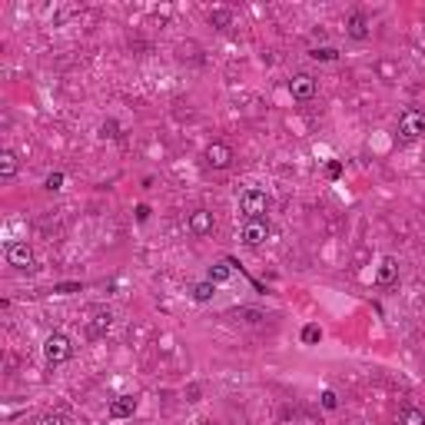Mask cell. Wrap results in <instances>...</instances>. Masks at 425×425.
Returning <instances> with one entry per match:
<instances>
[{
    "label": "cell",
    "mask_w": 425,
    "mask_h": 425,
    "mask_svg": "<svg viewBox=\"0 0 425 425\" xmlns=\"http://www.w3.org/2000/svg\"><path fill=\"white\" fill-rule=\"evenodd\" d=\"M269 233H273V226H269L266 216L246 219V223H243V246H246V250H260L262 243L269 240Z\"/></svg>",
    "instance_id": "obj_5"
},
{
    "label": "cell",
    "mask_w": 425,
    "mask_h": 425,
    "mask_svg": "<svg viewBox=\"0 0 425 425\" xmlns=\"http://www.w3.org/2000/svg\"><path fill=\"white\" fill-rule=\"evenodd\" d=\"M309 57H313V60H322V64H329V60H336V57H339V50H336V47H313V50H309Z\"/></svg>",
    "instance_id": "obj_17"
},
{
    "label": "cell",
    "mask_w": 425,
    "mask_h": 425,
    "mask_svg": "<svg viewBox=\"0 0 425 425\" xmlns=\"http://www.w3.org/2000/svg\"><path fill=\"white\" fill-rule=\"evenodd\" d=\"M316 76L313 74H293V80H289V97L296 100V103H309V100L316 97Z\"/></svg>",
    "instance_id": "obj_7"
},
{
    "label": "cell",
    "mask_w": 425,
    "mask_h": 425,
    "mask_svg": "<svg viewBox=\"0 0 425 425\" xmlns=\"http://www.w3.org/2000/svg\"><path fill=\"white\" fill-rule=\"evenodd\" d=\"M209 23H213L216 30H226V27H233V11H226V7L209 11Z\"/></svg>",
    "instance_id": "obj_15"
},
{
    "label": "cell",
    "mask_w": 425,
    "mask_h": 425,
    "mask_svg": "<svg viewBox=\"0 0 425 425\" xmlns=\"http://www.w3.org/2000/svg\"><path fill=\"white\" fill-rule=\"evenodd\" d=\"M326 173H329V180H339V173H342V166H339V163H329Z\"/></svg>",
    "instance_id": "obj_23"
},
{
    "label": "cell",
    "mask_w": 425,
    "mask_h": 425,
    "mask_svg": "<svg viewBox=\"0 0 425 425\" xmlns=\"http://www.w3.org/2000/svg\"><path fill=\"white\" fill-rule=\"evenodd\" d=\"M346 33H349L352 40H369V17L366 13H349V21H346Z\"/></svg>",
    "instance_id": "obj_11"
},
{
    "label": "cell",
    "mask_w": 425,
    "mask_h": 425,
    "mask_svg": "<svg viewBox=\"0 0 425 425\" xmlns=\"http://www.w3.org/2000/svg\"><path fill=\"white\" fill-rule=\"evenodd\" d=\"M44 359L50 366H64V362L74 359V342H70L66 332H50L44 339Z\"/></svg>",
    "instance_id": "obj_1"
},
{
    "label": "cell",
    "mask_w": 425,
    "mask_h": 425,
    "mask_svg": "<svg viewBox=\"0 0 425 425\" xmlns=\"http://www.w3.org/2000/svg\"><path fill=\"white\" fill-rule=\"evenodd\" d=\"M399 136L405 143H415L419 136H425V113L419 107H405L399 113Z\"/></svg>",
    "instance_id": "obj_2"
},
{
    "label": "cell",
    "mask_w": 425,
    "mask_h": 425,
    "mask_svg": "<svg viewBox=\"0 0 425 425\" xmlns=\"http://www.w3.org/2000/svg\"><path fill=\"white\" fill-rule=\"evenodd\" d=\"M136 219H140V223H146V219H150V206H136Z\"/></svg>",
    "instance_id": "obj_24"
},
{
    "label": "cell",
    "mask_w": 425,
    "mask_h": 425,
    "mask_svg": "<svg viewBox=\"0 0 425 425\" xmlns=\"http://www.w3.org/2000/svg\"><path fill=\"white\" fill-rule=\"evenodd\" d=\"M319 339H322V329H319V326H305L303 329V342H305V346H316Z\"/></svg>",
    "instance_id": "obj_19"
},
{
    "label": "cell",
    "mask_w": 425,
    "mask_h": 425,
    "mask_svg": "<svg viewBox=\"0 0 425 425\" xmlns=\"http://www.w3.org/2000/svg\"><path fill=\"white\" fill-rule=\"evenodd\" d=\"M399 425H425V409L419 405H405L399 412Z\"/></svg>",
    "instance_id": "obj_14"
},
{
    "label": "cell",
    "mask_w": 425,
    "mask_h": 425,
    "mask_svg": "<svg viewBox=\"0 0 425 425\" xmlns=\"http://www.w3.org/2000/svg\"><path fill=\"white\" fill-rule=\"evenodd\" d=\"M64 180H66L64 173H50V176L44 180V186L50 190V193H57V190H64Z\"/></svg>",
    "instance_id": "obj_20"
},
{
    "label": "cell",
    "mask_w": 425,
    "mask_h": 425,
    "mask_svg": "<svg viewBox=\"0 0 425 425\" xmlns=\"http://www.w3.org/2000/svg\"><path fill=\"white\" fill-rule=\"evenodd\" d=\"M7 262H11L17 273H33V269H37V256H33L30 243H23V240L7 243Z\"/></svg>",
    "instance_id": "obj_3"
},
{
    "label": "cell",
    "mask_w": 425,
    "mask_h": 425,
    "mask_svg": "<svg viewBox=\"0 0 425 425\" xmlns=\"http://www.w3.org/2000/svg\"><path fill=\"white\" fill-rule=\"evenodd\" d=\"M110 322H113V313H110V309H103V305H100V309H93V319H90V326H87L90 339L103 336V332L110 329Z\"/></svg>",
    "instance_id": "obj_12"
},
{
    "label": "cell",
    "mask_w": 425,
    "mask_h": 425,
    "mask_svg": "<svg viewBox=\"0 0 425 425\" xmlns=\"http://www.w3.org/2000/svg\"><path fill=\"white\" fill-rule=\"evenodd\" d=\"M399 279V260L395 256H382V262L375 266V286H392Z\"/></svg>",
    "instance_id": "obj_10"
},
{
    "label": "cell",
    "mask_w": 425,
    "mask_h": 425,
    "mask_svg": "<svg viewBox=\"0 0 425 425\" xmlns=\"http://www.w3.org/2000/svg\"><path fill=\"white\" fill-rule=\"evenodd\" d=\"M140 409V399L136 395H117V399H110V419H133Z\"/></svg>",
    "instance_id": "obj_8"
},
{
    "label": "cell",
    "mask_w": 425,
    "mask_h": 425,
    "mask_svg": "<svg viewBox=\"0 0 425 425\" xmlns=\"http://www.w3.org/2000/svg\"><path fill=\"white\" fill-rule=\"evenodd\" d=\"M206 279H209V283H226V279H229V266H223V262H219V266H213V269H209V273H206Z\"/></svg>",
    "instance_id": "obj_18"
},
{
    "label": "cell",
    "mask_w": 425,
    "mask_h": 425,
    "mask_svg": "<svg viewBox=\"0 0 425 425\" xmlns=\"http://www.w3.org/2000/svg\"><path fill=\"white\" fill-rule=\"evenodd\" d=\"M233 160H236V153H233V146L223 140H213L206 150H203V163H206L209 170H229Z\"/></svg>",
    "instance_id": "obj_6"
},
{
    "label": "cell",
    "mask_w": 425,
    "mask_h": 425,
    "mask_svg": "<svg viewBox=\"0 0 425 425\" xmlns=\"http://www.w3.org/2000/svg\"><path fill=\"white\" fill-rule=\"evenodd\" d=\"M322 409H329V412H332V409H339V399H336V392H332V389H326V392H322Z\"/></svg>",
    "instance_id": "obj_21"
},
{
    "label": "cell",
    "mask_w": 425,
    "mask_h": 425,
    "mask_svg": "<svg viewBox=\"0 0 425 425\" xmlns=\"http://www.w3.org/2000/svg\"><path fill=\"white\" fill-rule=\"evenodd\" d=\"M21 170V160H17V153L13 150H0V180L4 183H11L13 176Z\"/></svg>",
    "instance_id": "obj_13"
},
{
    "label": "cell",
    "mask_w": 425,
    "mask_h": 425,
    "mask_svg": "<svg viewBox=\"0 0 425 425\" xmlns=\"http://www.w3.org/2000/svg\"><path fill=\"white\" fill-rule=\"evenodd\" d=\"M44 425H64L60 419H44Z\"/></svg>",
    "instance_id": "obj_25"
},
{
    "label": "cell",
    "mask_w": 425,
    "mask_h": 425,
    "mask_svg": "<svg viewBox=\"0 0 425 425\" xmlns=\"http://www.w3.org/2000/svg\"><path fill=\"white\" fill-rule=\"evenodd\" d=\"M213 296H216V283H209V279H203V283L193 286V299H197V303H209Z\"/></svg>",
    "instance_id": "obj_16"
},
{
    "label": "cell",
    "mask_w": 425,
    "mask_h": 425,
    "mask_svg": "<svg viewBox=\"0 0 425 425\" xmlns=\"http://www.w3.org/2000/svg\"><path fill=\"white\" fill-rule=\"evenodd\" d=\"M186 226H190V233H193V236H209V233H213V226H216V219H213V213H209V209H193V213H190V219H186Z\"/></svg>",
    "instance_id": "obj_9"
},
{
    "label": "cell",
    "mask_w": 425,
    "mask_h": 425,
    "mask_svg": "<svg viewBox=\"0 0 425 425\" xmlns=\"http://www.w3.org/2000/svg\"><path fill=\"white\" fill-rule=\"evenodd\" d=\"M266 209H269V193H262V190H256V186H250V190H243L240 193V213L246 219L266 216Z\"/></svg>",
    "instance_id": "obj_4"
},
{
    "label": "cell",
    "mask_w": 425,
    "mask_h": 425,
    "mask_svg": "<svg viewBox=\"0 0 425 425\" xmlns=\"http://www.w3.org/2000/svg\"><path fill=\"white\" fill-rule=\"evenodd\" d=\"M103 136H113V140L120 136V133H117V123H113V120H110V123H103Z\"/></svg>",
    "instance_id": "obj_22"
}]
</instances>
